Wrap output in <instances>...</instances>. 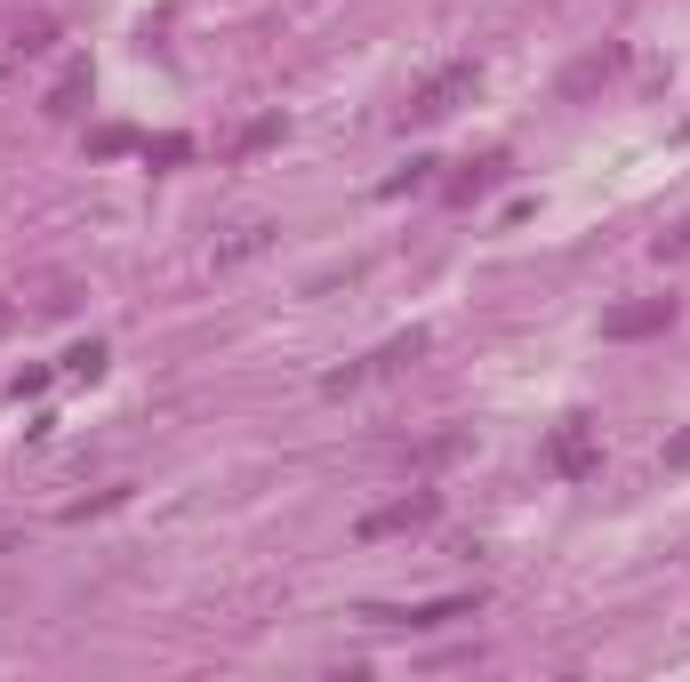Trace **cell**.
<instances>
[{"label":"cell","mask_w":690,"mask_h":682,"mask_svg":"<svg viewBox=\"0 0 690 682\" xmlns=\"http://www.w3.org/2000/svg\"><path fill=\"white\" fill-rule=\"evenodd\" d=\"M474 89H481V64L458 57V64H442V73H426L418 89H409V105H402L394 121H402V129H442L458 105H474Z\"/></svg>","instance_id":"cell-1"},{"label":"cell","mask_w":690,"mask_h":682,"mask_svg":"<svg viewBox=\"0 0 690 682\" xmlns=\"http://www.w3.org/2000/svg\"><path fill=\"white\" fill-rule=\"evenodd\" d=\"M546 474H562V482H595L602 474V426L586 418V409H570V418L546 434Z\"/></svg>","instance_id":"cell-2"},{"label":"cell","mask_w":690,"mask_h":682,"mask_svg":"<svg viewBox=\"0 0 690 682\" xmlns=\"http://www.w3.org/2000/svg\"><path fill=\"white\" fill-rule=\"evenodd\" d=\"M434 522H442V490H409V498L369 506V515L354 522V538L377 546V538H409V530H434Z\"/></svg>","instance_id":"cell-3"},{"label":"cell","mask_w":690,"mask_h":682,"mask_svg":"<svg viewBox=\"0 0 690 682\" xmlns=\"http://www.w3.org/2000/svg\"><path fill=\"white\" fill-rule=\"evenodd\" d=\"M481 587H466V594H434V602H409V610H362V619H377V627H402V634H434V627H458V619H481Z\"/></svg>","instance_id":"cell-4"},{"label":"cell","mask_w":690,"mask_h":682,"mask_svg":"<svg viewBox=\"0 0 690 682\" xmlns=\"http://www.w3.org/2000/svg\"><path fill=\"white\" fill-rule=\"evenodd\" d=\"M674 314H682L674 297H627V305H610V314H602V337H610V346H642V337H667Z\"/></svg>","instance_id":"cell-5"},{"label":"cell","mask_w":690,"mask_h":682,"mask_svg":"<svg viewBox=\"0 0 690 682\" xmlns=\"http://www.w3.org/2000/svg\"><path fill=\"white\" fill-rule=\"evenodd\" d=\"M426 346H434L426 329H402V337H386V346H377L369 362H354V369H337V378H329V394H345V386H362V378H386V369H402V362H418Z\"/></svg>","instance_id":"cell-6"},{"label":"cell","mask_w":690,"mask_h":682,"mask_svg":"<svg viewBox=\"0 0 690 682\" xmlns=\"http://www.w3.org/2000/svg\"><path fill=\"white\" fill-rule=\"evenodd\" d=\"M506 177H514V153H481V161H466V169H458V177L442 185V193H450L458 210H474V201H481V193H498Z\"/></svg>","instance_id":"cell-7"},{"label":"cell","mask_w":690,"mask_h":682,"mask_svg":"<svg viewBox=\"0 0 690 682\" xmlns=\"http://www.w3.org/2000/svg\"><path fill=\"white\" fill-rule=\"evenodd\" d=\"M618 64H627V49H618V41H610V49H595V57H578L570 73H562V96H586V89H602V81L618 73Z\"/></svg>","instance_id":"cell-8"},{"label":"cell","mask_w":690,"mask_h":682,"mask_svg":"<svg viewBox=\"0 0 690 682\" xmlns=\"http://www.w3.org/2000/svg\"><path fill=\"white\" fill-rule=\"evenodd\" d=\"M273 217H250V225H233V242H217V265H241V257H257V250H273Z\"/></svg>","instance_id":"cell-9"},{"label":"cell","mask_w":690,"mask_h":682,"mask_svg":"<svg viewBox=\"0 0 690 682\" xmlns=\"http://www.w3.org/2000/svg\"><path fill=\"white\" fill-rule=\"evenodd\" d=\"M81 96H89V64H73V73H64V81L41 96V113H49V121H73V113H81Z\"/></svg>","instance_id":"cell-10"},{"label":"cell","mask_w":690,"mask_h":682,"mask_svg":"<svg viewBox=\"0 0 690 682\" xmlns=\"http://www.w3.org/2000/svg\"><path fill=\"white\" fill-rule=\"evenodd\" d=\"M282 136H290V121H282V113H257L250 129L233 136V153H265V145H282Z\"/></svg>","instance_id":"cell-11"},{"label":"cell","mask_w":690,"mask_h":682,"mask_svg":"<svg viewBox=\"0 0 690 682\" xmlns=\"http://www.w3.org/2000/svg\"><path fill=\"white\" fill-rule=\"evenodd\" d=\"M177 161H193V136H145V169H177Z\"/></svg>","instance_id":"cell-12"},{"label":"cell","mask_w":690,"mask_h":682,"mask_svg":"<svg viewBox=\"0 0 690 682\" xmlns=\"http://www.w3.org/2000/svg\"><path fill=\"white\" fill-rule=\"evenodd\" d=\"M434 169H442V161H434V153H418V161L402 169V177H386V201H402V193H426V185H434Z\"/></svg>","instance_id":"cell-13"},{"label":"cell","mask_w":690,"mask_h":682,"mask_svg":"<svg viewBox=\"0 0 690 682\" xmlns=\"http://www.w3.org/2000/svg\"><path fill=\"white\" fill-rule=\"evenodd\" d=\"M64 369H73V378H105V337H81V346L64 354Z\"/></svg>","instance_id":"cell-14"},{"label":"cell","mask_w":690,"mask_h":682,"mask_svg":"<svg viewBox=\"0 0 690 682\" xmlns=\"http://www.w3.org/2000/svg\"><path fill=\"white\" fill-rule=\"evenodd\" d=\"M49 41H57V24H49V17H32V24H17V41H9V49H17V57H41Z\"/></svg>","instance_id":"cell-15"},{"label":"cell","mask_w":690,"mask_h":682,"mask_svg":"<svg viewBox=\"0 0 690 682\" xmlns=\"http://www.w3.org/2000/svg\"><path fill=\"white\" fill-rule=\"evenodd\" d=\"M458 450H466V434L450 426V434H434V441H418V466H450Z\"/></svg>","instance_id":"cell-16"},{"label":"cell","mask_w":690,"mask_h":682,"mask_svg":"<svg viewBox=\"0 0 690 682\" xmlns=\"http://www.w3.org/2000/svg\"><path fill=\"white\" fill-rule=\"evenodd\" d=\"M129 490H105V498H81V506H64V522H89V515H113Z\"/></svg>","instance_id":"cell-17"},{"label":"cell","mask_w":690,"mask_h":682,"mask_svg":"<svg viewBox=\"0 0 690 682\" xmlns=\"http://www.w3.org/2000/svg\"><path fill=\"white\" fill-rule=\"evenodd\" d=\"M129 145H136L129 129H97V136H89V153H97V161H113V153H129Z\"/></svg>","instance_id":"cell-18"},{"label":"cell","mask_w":690,"mask_h":682,"mask_svg":"<svg viewBox=\"0 0 690 682\" xmlns=\"http://www.w3.org/2000/svg\"><path fill=\"white\" fill-rule=\"evenodd\" d=\"M650 250H659V257H690V217H682V225H667Z\"/></svg>","instance_id":"cell-19"},{"label":"cell","mask_w":690,"mask_h":682,"mask_svg":"<svg viewBox=\"0 0 690 682\" xmlns=\"http://www.w3.org/2000/svg\"><path fill=\"white\" fill-rule=\"evenodd\" d=\"M667 466H674V474H690V426H682V434H667Z\"/></svg>","instance_id":"cell-20"}]
</instances>
